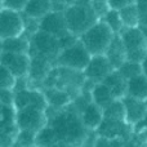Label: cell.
Returning a JSON list of instances; mask_svg holds the SVG:
<instances>
[{
    "mask_svg": "<svg viewBox=\"0 0 147 147\" xmlns=\"http://www.w3.org/2000/svg\"><path fill=\"white\" fill-rule=\"evenodd\" d=\"M103 112H105V117H109V119L125 120V110H124L123 99H115L109 107H106L103 110Z\"/></svg>",
    "mask_w": 147,
    "mask_h": 147,
    "instance_id": "27",
    "label": "cell"
},
{
    "mask_svg": "<svg viewBox=\"0 0 147 147\" xmlns=\"http://www.w3.org/2000/svg\"><path fill=\"white\" fill-rule=\"evenodd\" d=\"M140 12H141L140 27H147V7H140Z\"/></svg>",
    "mask_w": 147,
    "mask_h": 147,
    "instance_id": "35",
    "label": "cell"
},
{
    "mask_svg": "<svg viewBox=\"0 0 147 147\" xmlns=\"http://www.w3.org/2000/svg\"><path fill=\"white\" fill-rule=\"evenodd\" d=\"M53 147H76L75 145H72V143H67V142H58L56 146Z\"/></svg>",
    "mask_w": 147,
    "mask_h": 147,
    "instance_id": "36",
    "label": "cell"
},
{
    "mask_svg": "<svg viewBox=\"0 0 147 147\" xmlns=\"http://www.w3.org/2000/svg\"><path fill=\"white\" fill-rule=\"evenodd\" d=\"M40 30L57 36L58 39L69 35L65 10H52L40 20Z\"/></svg>",
    "mask_w": 147,
    "mask_h": 147,
    "instance_id": "11",
    "label": "cell"
},
{
    "mask_svg": "<svg viewBox=\"0 0 147 147\" xmlns=\"http://www.w3.org/2000/svg\"><path fill=\"white\" fill-rule=\"evenodd\" d=\"M93 1H103V3H107V0H93Z\"/></svg>",
    "mask_w": 147,
    "mask_h": 147,
    "instance_id": "40",
    "label": "cell"
},
{
    "mask_svg": "<svg viewBox=\"0 0 147 147\" xmlns=\"http://www.w3.org/2000/svg\"><path fill=\"white\" fill-rule=\"evenodd\" d=\"M134 128H136V130H137V134L138 136L147 138V114H146L145 119H143L142 121H141L140 124H138L137 127H134Z\"/></svg>",
    "mask_w": 147,
    "mask_h": 147,
    "instance_id": "33",
    "label": "cell"
},
{
    "mask_svg": "<svg viewBox=\"0 0 147 147\" xmlns=\"http://www.w3.org/2000/svg\"><path fill=\"white\" fill-rule=\"evenodd\" d=\"M16 123L20 130H32L38 133L48 125V115L45 110L39 107H25L22 110H17Z\"/></svg>",
    "mask_w": 147,
    "mask_h": 147,
    "instance_id": "7",
    "label": "cell"
},
{
    "mask_svg": "<svg viewBox=\"0 0 147 147\" xmlns=\"http://www.w3.org/2000/svg\"><path fill=\"white\" fill-rule=\"evenodd\" d=\"M51 125L56 129L59 142H67L78 146L84 143L86 138V128L81 121L78 110L74 111H61L52 119Z\"/></svg>",
    "mask_w": 147,
    "mask_h": 147,
    "instance_id": "1",
    "label": "cell"
},
{
    "mask_svg": "<svg viewBox=\"0 0 147 147\" xmlns=\"http://www.w3.org/2000/svg\"><path fill=\"white\" fill-rule=\"evenodd\" d=\"M14 97H16V92L13 89H4L1 88V105L5 106H14Z\"/></svg>",
    "mask_w": 147,
    "mask_h": 147,
    "instance_id": "31",
    "label": "cell"
},
{
    "mask_svg": "<svg viewBox=\"0 0 147 147\" xmlns=\"http://www.w3.org/2000/svg\"><path fill=\"white\" fill-rule=\"evenodd\" d=\"M16 83H17V78L5 66H1V71H0V85H1V88L14 90Z\"/></svg>",
    "mask_w": 147,
    "mask_h": 147,
    "instance_id": "29",
    "label": "cell"
},
{
    "mask_svg": "<svg viewBox=\"0 0 147 147\" xmlns=\"http://www.w3.org/2000/svg\"><path fill=\"white\" fill-rule=\"evenodd\" d=\"M137 4L140 7H147V0H137Z\"/></svg>",
    "mask_w": 147,
    "mask_h": 147,
    "instance_id": "38",
    "label": "cell"
},
{
    "mask_svg": "<svg viewBox=\"0 0 147 147\" xmlns=\"http://www.w3.org/2000/svg\"><path fill=\"white\" fill-rule=\"evenodd\" d=\"M28 0H3L1 8H8L12 10H17V12H23L26 4Z\"/></svg>",
    "mask_w": 147,
    "mask_h": 147,
    "instance_id": "30",
    "label": "cell"
},
{
    "mask_svg": "<svg viewBox=\"0 0 147 147\" xmlns=\"http://www.w3.org/2000/svg\"><path fill=\"white\" fill-rule=\"evenodd\" d=\"M67 27L71 34L80 36L101 18L93 7V0H75L65 9Z\"/></svg>",
    "mask_w": 147,
    "mask_h": 147,
    "instance_id": "2",
    "label": "cell"
},
{
    "mask_svg": "<svg viewBox=\"0 0 147 147\" xmlns=\"http://www.w3.org/2000/svg\"><path fill=\"white\" fill-rule=\"evenodd\" d=\"M53 3V10H65L70 4V0H51Z\"/></svg>",
    "mask_w": 147,
    "mask_h": 147,
    "instance_id": "34",
    "label": "cell"
},
{
    "mask_svg": "<svg viewBox=\"0 0 147 147\" xmlns=\"http://www.w3.org/2000/svg\"><path fill=\"white\" fill-rule=\"evenodd\" d=\"M52 59L43 56H31V66L28 72V80L34 81H43L47 80L51 71L53 70Z\"/></svg>",
    "mask_w": 147,
    "mask_h": 147,
    "instance_id": "15",
    "label": "cell"
},
{
    "mask_svg": "<svg viewBox=\"0 0 147 147\" xmlns=\"http://www.w3.org/2000/svg\"><path fill=\"white\" fill-rule=\"evenodd\" d=\"M92 59V54L85 48L83 43L79 39L72 45L63 48L59 52L58 57L56 59V65L66 69L76 70V71H83L86 69Z\"/></svg>",
    "mask_w": 147,
    "mask_h": 147,
    "instance_id": "4",
    "label": "cell"
},
{
    "mask_svg": "<svg viewBox=\"0 0 147 147\" xmlns=\"http://www.w3.org/2000/svg\"><path fill=\"white\" fill-rule=\"evenodd\" d=\"M30 41H31L30 56H43L52 59L56 63L57 57H58L59 52L62 51L59 39L57 36L39 30L31 38Z\"/></svg>",
    "mask_w": 147,
    "mask_h": 147,
    "instance_id": "6",
    "label": "cell"
},
{
    "mask_svg": "<svg viewBox=\"0 0 147 147\" xmlns=\"http://www.w3.org/2000/svg\"><path fill=\"white\" fill-rule=\"evenodd\" d=\"M52 10H53V3L51 0H28L22 13L26 17L40 21Z\"/></svg>",
    "mask_w": 147,
    "mask_h": 147,
    "instance_id": "20",
    "label": "cell"
},
{
    "mask_svg": "<svg viewBox=\"0 0 147 147\" xmlns=\"http://www.w3.org/2000/svg\"><path fill=\"white\" fill-rule=\"evenodd\" d=\"M119 12H120V17H121L124 27H138L140 26L141 12H140V7H138L137 3L123 8Z\"/></svg>",
    "mask_w": 147,
    "mask_h": 147,
    "instance_id": "25",
    "label": "cell"
},
{
    "mask_svg": "<svg viewBox=\"0 0 147 147\" xmlns=\"http://www.w3.org/2000/svg\"><path fill=\"white\" fill-rule=\"evenodd\" d=\"M117 71L121 74L127 80L134 78L137 75H141L143 74L142 70V63L141 62H133V61H125L121 66L117 69Z\"/></svg>",
    "mask_w": 147,
    "mask_h": 147,
    "instance_id": "28",
    "label": "cell"
},
{
    "mask_svg": "<svg viewBox=\"0 0 147 147\" xmlns=\"http://www.w3.org/2000/svg\"><path fill=\"white\" fill-rule=\"evenodd\" d=\"M59 142L56 129L48 123V125L36 133V145L39 147H53Z\"/></svg>",
    "mask_w": 147,
    "mask_h": 147,
    "instance_id": "24",
    "label": "cell"
},
{
    "mask_svg": "<svg viewBox=\"0 0 147 147\" xmlns=\"http://www.w3.org/2000/svg\"><path fill=\"white\" fill-rule=\"evenodd\" d=\"M39 107L41 110H48L49 105L47 102L44 92L38 90V89H30L26 88L22 90L16 92L14 97V107L16 110H22L25 107Z\"/></svg>",
    "mask_w": 147,
    "mask_h": 147,
    "instance_id": "12",
    "label": "cell"
},
{
    "mask_svg": "<svg viewBox=\"0 0 147 147\" xmlns=\"http://www.w3.org/2000/svg\"><path fill=\"white\" fill-rule=\"evenodd\" d=\"M142 70H143V74L147 76V57L143 59V62H142Z\"/></svg>",
    "mask_w": 147,
    "mask_h": 147,
    "instance_id": "37",
    "label": "cell"
},
{
    "mask_svg": "<svg viewBox=\"0 0 147 147\" xmlns=\"http://www.w3.org/2000/svg\"><path fill=\"white\" fill-rule=\"evenodd\" d=\"M114 36L115 32L109 27V25L105 21L99 20L83 35L79 36V39L92 56H99L106 54Z\"/></svg>",
    "mask_w": 147,
    "mask_h": 147,
    "instance_id": "3",
    "label": "cell"
},
{
    "mask_svg": "<svg viewBox=\"0 0 147 147\" xmlns=\"http://www.w3.org/2000/svg\"><path fill=\"white\" fill-rule=\"evenodd\" d=\"M44 94H45L49 107H52L54 110H62L72 102L71 94H69L65 89L57 88V86H49L44 92Z\"/></svg>",
    "mask_w": 147,
    "mask_h": 147,
    "instance_id": "18",
    "label": "cell"
},
{
    "mask_svg": "<svg viewBox=\"0 0 147 147\" xmlns=\"http://www.w3.org/2000/svg\"><path fill=\"white\" fill-rule=\"evenodd\" d=\"M25 32V16L22 12L1 8L0 12V38L9 39L22 36Z\"/></svg>",
    "mask_w": 147,
    "mask_h": 147,
    "instance_id": "8",
    "label": "cell"
},
{
    "mask_svg": "<svg viewBox=\"0 0 147 147\" xmlns=\"http://www.w3.org/2000/svg\"><path fill=\"white\" fill-rule=\"evenodd\" d=\"M125 110V120L130 127H137L147 114V102L142 99L133 98L130 96H125L123 98Z\"/></svg>",
    "mask_w": 147,
    "mask_h": 147,
    "instance_id": "14",
    "label": "cell"
},
{
    "mask_svg": "<svg viewBox=\"0 0 147 147\" xmlns=\"http://www.w3.org/2000/svg\"><path fill=\"white\" fill-rule=\"evenodd\" d=\"M90 96H92V101H93L96 105H98L102 110L109 107L110 105L116 99L114 97V94H112L111 89H110L105 83L94 84V86L92 88Z\"/></svg>",
    "mask_w": 147,
    "mask_h": 147,
    "instance_id": "21",
    "label": "cell"
},
{
    "mask_svg": "<svg viewBox=\"0 0 147 147\" xmlns=\"http://www.w3.org/2000/svg\"><path fill=\"white\" fill-rule=\"evenodd\" d=\"M80 117L88 130H97L105 119V112L98 105L92 101L80 111Z\"/></svg>",
    "mask_w": 147,
    "mask_h": 147,
    "instance_id": "16",
    "label": "cell"
},
{
    "mask_svg": "<svg viewBox=\"0 0 147 147\" xmlns=\"http://www.w3.org/2000/svg\"><path fill=\"white\" fill-rule=\"evenodd\" d=\"M102 21L109 25V27L114 31L115 34H120L123 30H124V25H123V21L121 17H120V12L119 10H115V9H109L105 16L101 18Z\"/></svg>",
    "mask_w": 147,
    "mask_h": 147,
    "instance_id": "26",
    "label": "cell"
},
{
    "mask_svg": "<svg viewBox=\"0 0 147 147\" xmlns=\"http://www.w3.org/2000/svg\"><path fill=\"white\" fill-rule=\"evenodd\" d=\"M102 83H105L110 89L116 99H123L127 96L128 90V80L121 75L117 70H114Z\"/></svg>",
    "mask_w": 147,
    "mask_h": 147,
    "instance_id": "19",
    "label": "cell"
},
{
    "mask_svg": "<svg viewBox=\"0 0 147 147\" xmlns=\"http://www.w3.org/2000/svg\"><path fill=\"white\" fill-rule=\"evenodd\" d=\"M136 3H137V0H107L110 9H115V10H121L123 8L136 4Z\"/></svg>",
    "mask_w": 147,
    "mask_h": 147,
    "instance_id": "32",
    "label": "cell"
},
{
    "mask_svg": "<svg viewBox=\"0 0 147 147\" xmlns=\"http://www.w3.org/2000/svg\"><path fill=\"white\" fill-rule=\"evenodd\" d=\"M127 96L147 101V76L145 74L137 75L128 80Z\"/></svg>",
    "mask_w": 147,
    "mask_h": 147,
    "instance_id": "23",
    "label": "cell"
},
{
    "mask_svg": "<svg viewBox=\"0 0 147 147\" xmlns=\"http://www.w3.org/2000/svg\"><path fill=\"white\" fill-rule=\"evenodd\" d=\"M143 30V32H145V36H146V40H147V27H141Z\"/></svg>",
    "mask_w": 147,
    "mask_h": 147,
    "instance_id": "39",
    "label": "cell"
},
{
    "mask_svg": "<svg viewBox=\"0 0 147 147\" xmlns=\"http://www.w3.org/2000/svg\"><path fill=\"white\" fill-rule=\"evenodd\" d=\"M106 56L110 59V62H111L115 70H117L125 61H128L127 51H125V47L120 34H115L114 39H112L111 44H110L109 49L106 52Z\"/></svg>",
    "mask_w": 147,
    "mask_h": 147,
    "instance_id": "17",
    "label": "cell"
},
{
    "mask_svg": "<svg viewBox=\"0 0 147 147\" xmlns=\"http://www.w3.org/2000/svg\"><path fill=\"white\" fill-rule=\"evenodd\" d=\"M31 41L25 35L17 38H9L1 40V52H10V53H27L30 54Z\"/></svg>",
    "mask_w": 147,
    "mask_h": 147,
    "instance_id": "22",
    "label": "cell"
},
{
    "mask_svg": "<svg viewBox=\"0 0 147 147\" xmlns=\"http://www.w3.org/2000/svg\"><path fill=\"white\" fill-rule=\"evenodd\" d=\"M125 51H127L128 61L141 62L147 57V40L143 30L138 27H125L120 32Z\"/></svg>",
    "mask_w": 147,
    "mask_h": 147,
    "instance_id": "5",
    "label": "cell"
},
{
    "mask_svg": "<svg viewBox=\"0 0 147 147\" xmlns=\"http://www.w3.org/2000/svg\"><path fill=\"white\" fill-rule=\"evenodd\" d=\"M146 102H147V101H146Z\"/></svg>",
    "mask_w": 147,
    "mask_h": 147,
    "instance_id": "41",
    "label": "cell"
},
{
    "mask_svg": "<svg viewBox=\"0 0 147 147\" xmlns=\"http://www.w3.org/2000/svg\"><path fill=\"white\" fill-rule=\"evenodd\" d=\"M128 128L130 125L125 120H117V119H109L105 117L101 127L97 129L99 137L106 138V140L117 141L124 140L128 136Z\"/></svg>",
    "mask_w": 147,
    "mask_h": 147,
    "instance_id": "13",
    "label": "cell"
},
{
    "mask_svg": "<svg viewBox=\"0 0 147 147\" xmlns=\"http://www.w3.org/2000/svg\"><path fill=\"white\" fill-rule=\"evenodd\" d=\"M1 66H5L16 78H28L31 56L27 53L1 52Z\"/></svg>",
    "mask_w": 147,
    "mask_h": 147,
    "instance_id": "9",
    "label": "cell"
},
{
    "mask_svg": "<svg viewBox=\"0 0 147 147\" xmlns=\"http://www.w3.org/2000/svg\"><path fill=\"white\" fill-rule=\"evenodd\" d=\"M114 70V66L111 65L106 54H99V56H92L90 62L84 70V75L86 80L97 84L102 83Z\"/></svg>",
    "mask_w": 147,
    "mask_h": 147,
    "instance_id": "10",
    "label": "cell"
}]
</instances>
